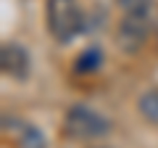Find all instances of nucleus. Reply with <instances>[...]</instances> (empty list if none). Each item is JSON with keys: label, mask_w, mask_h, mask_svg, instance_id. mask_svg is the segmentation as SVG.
<instances>
[{"label": "nucleus", "mask_w": 158, "mask_h": 148, "mask_svg": "<svg viewBox=\"0 0 158 148\" xmlns=\"http://www.w3.org/2000/svg\"><path fill=\"white\" fill-rule=\"evenodd\" d=\"M98 148H103V146H98Z\"/></svg>", "instance_id": "9"}, {"label": "nucleus", "mask_w": 158, "mask_h": 148, "mask_svg": "<svg viewBox=\"0 0 158 148\" xmlns=\"http://www.w3.org/2000/svg\"><path fill=\"white\" fill-rule=\"evenodd\" d=\"M100 63H103V50H100V48H95V45H90L87 50L79 53L74 69H77L79 74H90V72H95V69H100Z\"/></svg>", "instance_id": "6"}, {"label": "nucleus", "mask_w": 158, "mask_h": 148, "mask_svg": "<svg viewBox=\"0 0 158 148\" xmlns=\"http://www.w3.org/2000/svg\"><path fill=\"white\" fill-rule=\"evenodd\" d=\"M0 66H3V74L6 77L24 82L32 74V56L19 42H6L3 50H0Z\"/></svg>", "instance_id": "4"}, {"label": "nucleus", "mask_w": 158, "mask_h": 148, "mask_svg": "<svg viewBox=\"0 0 158 148\" xmlns=\"http://www.w3.org/2000/svg\"><path fill=\"white\" fill-rule=\"evenodd\" d=\"M118 6L124 8V13H132V11H150V0H118Z\"/></svg>", "instance_id": "8"}, {"label": "nucleus", "mask_w": 158, "mask_h": 148, "mask_svg": "<svg viewBox=\"0 0 158 148\" xmlns=\"http://www.w3.org/2000/svg\"><path fill=\"white\" fill-rule=\"evenodd\" d=\"M137 108L150 124H158V87H150V90L142 93L140 101H137Z\"/></svg>", "instance_id": "7"}, {"label": "nucleus", "mask_w": 158, "mask_h": 148, "mask_svg": "<svg viewBox=\"0 0 158 148\" xmlns=\"http://www.w3.org/2000/svg\"><path fill=\"white\" fill-rule=\"evenodd\" d=\"M45 16H48V32L61 45L71 42L85 29V13L79 11L77 0H48Z\"/></svg>", "instance_id": "1"}, {"label": "nucleus", "mask_w": 158, "mask_h": 148, "mask_svg": "<svg viewBox=\"0 0 158 148\" xmlns=\"http://www.w3.org/2000/svg\"><path fill=\"white\" fill-rule=\"evenodd\" d=\"M150 34V11H132L124 13L116 32V42L124 53H137L145 48Z\"/></svg>", "instance_id": "3"}, {"label": "nucleus", "mask_w": 158, "mask_h": 148, "mask_svg": "<svg viewBox=\"0 0 158 148\" xmlns=\"http://www.w3.org/2000/svg\"><path fill=\"white\" fill-rule=\"evenodd\" d=\"M63 127L77 140H98V137H106L111 132V122L87 106H71L66 111Z\"/></svg>", "instance_id": "2"}, {"label": "nucleus", "mask_w": 158, "mask_h": 148, "mask_svg": "<svg viewBox=\"0 0 158 148\" xmlns=\"http://www.w3.org/2000/svg\"><path fill=\"white\" fill-rule=\"evenodd\" d=\"M3 132L13 137L16 148H48V137L42 130L16 116H3Z\"/></svg>", "instance_id": "5"}]
</instances>
